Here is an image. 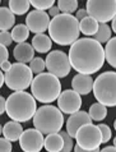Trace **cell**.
<instances>
[{
  "label": "cell",
  "instance_id": "23",
  "mask_svg": "<svg viewBox=\"0 0 116 152\" xmlns=\"http://www.w3.org/2000/svg\"><path fill=\"white\" fill-rule=\"evenodd\" d=\"M111 36H112V31H111V27L106 23H99L98 29L92 39L96 40L98 44H107L111 40Z\"/></svg>",
  "mask_w": 116,
  "mask_h": 152
},
{
  "label": "cell",
  "instance_id": "37",
  "mask_svg": "<svg viewBox=\"0 0 116 152\" xmlns=\"http://www.w3.org/2000/svg\"><path fill=\"white\" fill-rule=\"evenodd\" d=\"M10 66H12V63L9 60H7V61H4L3 64L0 65V69H1L3 73H7V72L10 69Z\"/></svg>",
  "mask_w": 116,
  "mask_h": 152
},
{
  "label": "cell",
  "instance_id": "21",
  "mask_svg": "<svg viewBox=\"0 0 116 152\" xmlns=\"http://www.w3.org/2000/svg\"><path fill=\"white\" fill-rule=\"evenodd\" d=\"M98 26L99 23L97 20H94L91 17H87L79 22V32H82L86 36H94L98 29Z\"/></svg>",
  "mask_w": 116,
  "mask_h": 152
},
{
  "label": "cell",
  "instance_id": "40",
  "mask_svg": "<svg viewBox=\"0 0 116 152\" xmlns=\"http://www.w3.org/2000/svg\"><path fill=\"white\" fill-rule=\"evenodd\" d=\"M99 152H116V147L107 146V147H103L102 150H99Z\"/></svg>",
  "mask_w": 116,
  "mask_h": 152
},
{
  "label": "cell",
  "instance_id": "20",
  "mask_svg": "<svg viewBox=\"0 0 116 152\" xmlns=\"http://www.w3.org/2000/svg\"><path fill=\"white\" fill-rule=\"evenodd\" d=\"M63 146H64V142L59 133L49 134L47 137H45L44 147L46 148L47 152H61Z\"/></svg>",
  "mask_w": 116,
  "mask_h": 152
},
{
  "label": "cell",
  "instance_id": "42",
  "mask_svg": "<svg viewBox=\"0 0 116 152\" xmlns=\"http://www.w3.org/2000/svg\"><path fill=\"white\" fill-rule=\"evenodd\" d=\"M111 22H112V24H111V31L116 33V17H115L112 20H111Z\"/></svg>",
  "mask_w": 116,
  "mask_h": 152
},
{
  "label": "cell",
  "instance_id": "7",
  "mask_svg": "<svg viewBox=\"0 0 116 152\" xmlns=\"http://www.w3.org/2000/svg\"><path fill=\"white\" fill-rule=\"evenodd\" d=\"M4 78H5V84L9 90H13L14 92L26 91L28 87H31L33 73L28 65L22 64V63H14L12 64L10 69L7 73H4Z\"/></svg>",
  "mask_w": 116,
  "mask_h": 152
},
{
  "label": "cell",
  "instance_id": "35",
  "mask_svg": "<svg viewBox=\"0 0 116 152\" xmlns=\"http://www.w3.org/2000/svg\"><path fill=\"white\" fill-rule=\"evenodd\" d=\"M74 17L77 18L78 22H80L82 19H84V18H87V17H88V13H87L86 9H78V10H77V14L74 15Z\"/></svg>",
  "mask_w": 116,
  "mask_h": 152
},
{
  "label": "cell",
  "instance_id": "19",
  "mask_svg": "<svg viewBox=\"0 0 116 152\" xmlns=\"http://www.w3.org/2000/svg\"><path fill=\"white\" fill-rule=\"evenodd\" d=\"M15 24V15L9 8L0 7V32H8Z\"/></svg>",
  "mask_w": 116,
  "mask_h": 152
},
{
  "label": "cell",
  "instance_id": "32",
  "mask_svg": "<svg viewBox=\"0 0 116 152\" xmlns=\"http://www.w3.org/2000/svg\"><path fill=\"white\" fill-rule=\"evenodd\" d=\"M13 40H12L10 32H0V45L3 46H10Z\"/></svg>",
  "mask_w": 116,
  "mask_h": 152
},
{
  "label": "cell",
  "instance_id": "16",
  "mask_svg": "<svg viewBox=\"0 0 116 152\" xmlns=\"http://www.w3.org/2000/svg\"><path fill=\"white\" fill-rule=\"evenodd\" d=\"M13 55L15 58L17 63L27 64V63H31L32 59L35 58V50H33L31 44H28V42H23V44H18L14 48Z\"/></svg>",
  "mask_w": 116,
  "mask_h": 152
},
{
  "label": "cell",
  "instance_id": "11",
  "mask_svg": "<svg viewBox=\"0 0 116 152\" xmlns=\"http://www.w3.org/2000/svg\"><path fill=\"white\" fill-rule=\"evenodd\" d=\"M82 96L73 90H65L57 97V109L63 114H72L80 110Z\"/></svg>",
  "mask_w": 116,
  "mask_h": 152
},
{
  "label": "cell",
  "instance_id": "26",
  "mask_svg": "<svg viewBox=\"0 0 116 152\" xmlns=\"http://www.w3.org/2000/svg\"><path fill=\"white\" fill-rule=\"evenodd\" d=\"M88 115L92 120L94 121H102L107 116V107L103 106L101 104H92L89 107V111H88Z\"/></svg>",
  "mask_w": 116,
  "mask_h": 152
},
{
  "label": "cell",
  "instance_id": "41",
  "mask_svg": "<svg viewBox=\"0 0 116 152\" xmlns=\"http://www.w3.org/2000/svg\"><path fill=\"white\" fill-rule=\"evenodd\" d=\"M4 83H5V78H4V73L1 72V69H0V88L3 87Z\"/></svg>",
  "mask_w": 116,
  "mask_h": 152
},
{
  "label": "cell",
  "instance_id": "1",
  "mask_svg": "<svg viewBox=\"0 0 116 152\" xmlns=\"http://www.w3.org/2000/svg\"><path fill=\"white\" fill-rule=\"evenodd\" d=\"M70 65L78 74L92 75L105 64V49L91 37L78 39L70 46L68 54Z\"/></svg>",
  "mask_w": 116,
  "mask_h": 152
},
{
  "label": "cell",
  "instance_id": "18",
  "mask_svg": "<svg viewBox=\"0 0 116 152\" xmlns=\"http://www.w3.org/2000/svg\"><path fill=\"white\" fill-rule=\"evenodd\" d=\"M32 48L35 51L40 53V54H46L51 50V46H52V41L51 39L49 37V35H36L35 37L32 39Z\"/></svg>",
  "mask_w": 116,
  "mask_h": 152
},
{
  "label": "cell",
  "instance_id": "31",
  "mask_svg": "<svg viewBox=\"0 0 116 152\" xmlns=\"http://www.w3.org/2000/svg\"><path fill=\"white\" fill-rule=\"evenodd\" d=\"M98 129L101 132L102 136V143H107L111 139V136H112V132H111V128L107 124H98Z\"/></svg>",
  "mask_w": 116,
  "mask_h": 152
},
{
  "label": "cell",
  "instance_id": "15",
  "mask_svg": "<svg viewBox=\"0 0 116 152\" xmlns=\"http://www.w3.org/2000/svg\"><path fill=\"white\" fill-rule=\"evenodd\" d=\"M72 90L78 95H88L93 90V79L91 75L77 74L72 79Z\"/></svg>",
  "mask_w": 116,
  "mask_h": 152
},
{
  "label": "cell",
  "instance_id": "6",
  "mask_svg": "<svg viewBox=\"0 0 116 152\" xmlns=\"http://www.w3.org/2000/svg\"><path fill=\"white\" fill-rule=\"evenodd\" d=\"M93 95L103 106H116V72H103L93 81Z\"/></svg>",
  "mask_w": 116,
  "mask_h": 152
},
{
  "label": "cell",
  "instance_id": "39",
  "mask_svg": "<svg viewBox=\"0 0 116 152\" xmlns=\"http://www.w3.org/2000/svg\"><path fill=\"white\" fill-rule=\"evenodd\" d=\"M74 152H99V148H97V150H92V151H88V150H83V148H80L78 145H75L74 146Z\"/></svg>",
  "mask_w": 116,
  "mask_h": 152
},
{
  "label": "cell",
  "instance_id": "2",
  "mask_svg": "<svg viewBox=\"0 0 116 152\" xmlns=\"http://www.w3.org/2000/svg\"><path fill=\"white\" fill-rule=\"evenodd\" d=\"M49 37L52 42L61 46H72L79 39V22L72 14L60 13L50 20Z\"/></svg>",
  "mask_w": 116,
  "mask_h": 152
},
{
  "label": "cell",
  "instance_id": "13",
  "mask_svg": "<svg viewBox=\"0 0 116 152\" xmlns=\"http://www.w3.org/2000/svg\"><path fill=\"white\" fill-rule=\"evenodd\" d=\"M50 17L46 12L42 10H31L26 17V26L28 31L36 35H41L49 29Z\"/></svg>",
  "mask_w": 116,
  "mask_h": 152
},
{
  "label": "cell",
  "instance_id": "36",
  "mask_svg": "<svg viewBox=\"0 0 116 152\" xmlns=\"http://www.w3.org/2000/svg\"><path fill=\"white\" fill-rule=\"evenodd\" d=\"M49 17H52V18H55L56 15H59L60 14V10H59V8H57V5H54L51 9H49Z\"/></svg>",
  "mask_w": 116,
  "mask_h": 152
},
{
  "label": "cell",
  "instance_id": "27",
  "mask_svg": "<svg viewBox=\"0 0 116 152\" xmlns=\"http://www.w3.org/2000/svg\"><path fill=\"white\" fill-rule=\"evenodd\" d=\"M57 8L61 13L72 14L78 10V1L77 0H59L57 1Z\"/></svg>",
  "mask_w": 116,
  "mask_h": 152
},
{
  "label": "cell",
  "instance_id": "45",
  "mask_svg": "<svg viewBox=\"0 0 116 152\" xmlns=\"http://www.w3.org/2000/svg\"><path fill=\"white\" fill-rule=\"evenodd\" d=\"M114 128H115V130H116V119H115V121H114Z\"/></svg>",
  "mask_w": 116,
  "mask_h": 152
},
{
  "label": "cell",
  "instance_id": "25",
  "mask_svg": "<svg viewBox=\"0 0 116 152\" xmlns=\"http://www.w3.org/2000/svg\"><path fill=\"white\" fill-rule=\"evenodd\" d=\"M105 60L109 63V65L116 69V37H111V40L106 44Z\"/></svg>",
  "mask_w": 116,
  "mask_h": 152
},
{
  "label": "cell",
  "instance_id": "10",
  "mask_svg": "<svg viewBox=\"0 0 116 152\" xmlns=\"http://www.w3.org/2000/svg\"><path fill=\"white\" fill-rule=\"evenodd\" d=\"M77 145L83 150H97L102 145V136L98 126L91 124H86L79 128L75 134Z\"/></svg>",
  "mask_w": 116,
  "mask_h": 152
},
{
  "label": "cell",
  "instance_id": "28",
  "mask_svg": "<svg viewBox=\"0 0 116 152\" xmlns=\"http://www.w3.org/2000/svg\"><path fill=\"white\" fill-rule=\"evenodd\" d=\"M30 69L33 74H40V73H44V70L46 69V64H45V60L42 58H33L32 61L30 63Z\"/></svg>",
  "mask_w": 116,
  "mask_h": 152
},
{
  "label": "cell",
  "instance_id": "24",
  "mask_svg": "<svg viewBox=\"0 0 116 152\" xmlns=\"http://www.w3.org/2000/svg\"><path fill=\"white\" fill-rule=\"evenodd\" d=\"M12 35V40L15 41L17 44H23V42H26V40L28 39V36H30V31H28V28L26 24H17V26L13 27L10 32Z\"/></svg>",
  "mask_w": 116,
  "mask_h": 152
},
{
  "label": "cell",
  "instance_id": "43",
  "mask_svg": "<svg viewBox=\"0 0 116 152\" xmlns=\"http://www.w3.org/2000/svg\"><path fill=\"white\" fill-rule=\"evenodd\" d=\"M0 134H3V125L0 124Z\"/></svg>",
  "mask_w": 116,
  "mask_h": 152
},
{
  "label": "cell",
  "instance_id": "3",
  "mask_svg": "<svg viewBox=\"0 0 116 152\" xmlns=\"http://www.w3.org/2000/svg\"><path fill=\"white\" fill-rule=\"evenodd\" d=\"M5 111L8 116L17 123H26L33 119L37 111L36 100L31 94L26 91L13 92L7 99Z\"/></svg>",
  "mask_w": 116,
  "mask_h": 152
},
{
  "label": "cell",
  "instance_id": "33",
  "mask_svg": "<svg viewBox=\"0 0 116 152\" xmlns=\"http://www.w3.org/2000/svg\"><path fill=\"white\" fill-rule=\"evenodd\" d=\"M12 148H13L12 142H9L4 137L0 138V152H12Z\"/></svg>",
  "mask_w": 116,
  "mask_h": 152
},
{
  "label": "cell",
  "instance_id": "4",
  "mask_svg": "<svg viewBox=\"0 0 116 152\" xmlns=\"http://www.w3.org/2000/svg\"><path fill=\"white\" fill-rule=\"evenodd\" d=\"M31 92L36 101H40L45 105H51L61 94L60 79L51 73L37 74L31 83Z\"/></svg>",
  "mask_w": 116,
  "mask_h": 152
},
{
  "label": "cell",
  "instance_id": "46",
  "mask_svg": "<svg viewBox=\"0 0 116 152\" xmlns=\"http://www.w3.org/2000/svg\"><path fill=\"white\" fill-rule=\"evenodd\" d=\"M0 4H1V3H0Z\"/></svg>",
  "mask_w": 116,
  "mask_h": 152
},
{
  "label": "cell",
  "instance_id": "38",
  "mask_svg": "<svg viewBox=\"0 0 116 152\" xmlns=\"http://www.w3.org/2000/svg\"><path fill=\"white\" fill-rule=\"evenodd\" d=\"M5 104H7V100L0 95V115L5 113Z\"/></svg>",
  "mask_w": 116,
  "mask_h": 152
},
{
  "label": "cell",
  "instance_id": "17",
  "mask_svg": "<svg viewBox=\"0 0 116 152\" xmlns=\"http://www.w3.org/2000/svg\"><path fill=\"white\" fill-rule=\"evenodd\" d=\"M22 133H23V126L20 123H17V121L10 120L3 126V136L9 142L19 141Z\"/></svg>",
  "mask_w": 116,
  "mask_h": 152
},
{
  "label": "cell",
  "instance_id": "34",
  "mask_svg": "<svg viewBox=\"0 0 116 152\" xmlns=\"http://www.w3.org/2000/svg\"><path fill=\"white\" fill-rule=\"evenodd\" d=\"M8 58H9V51H8V49L5 46L0 45V65H1L4 61H7Z\"/></svg>",
  "mask_w": 116,
  "mask_h": 152
},
{
  "label": "cell",
  "instance_id": "14",
  "mask_svg": "<svg viewBox=\"0 0 116 152\" xmlns=\"http://www.w3.org/2000/svg\"><path fill=\"white\" fill-rule=\"evenodd\" d=\"M91 123H92V119L89 118L88 113L79 110V111L72 114L68 118V120H66V133L72 138H75V134L79 130L80 126L86 124H91Z\"/></svg>",
  "mask_w": 116,
  "mask_h": 152
},
{
  "label": "cell",
  "instance_id": "12",
  "mask_svg": "<svg viewBox=\"0 0 116 152\" xmlns=\"http://www.w3.org/2000/svg\"><path fill=\"white\" fill-rule=\"evenodd\" d=\"M45 137L37 129H26L23 130L19 138V146L24 152H40L44 147Z\"/></svg>",
  "mask_w": 116,
  "mask_h": 152
},
{
  "label": "cell",
  "instance_id": "9",
  "mask_svg": "<svg viewBox=\"0 0 116 152\" xmlns=\"http://www.w3.org/2000/svg\"><path fill=\"white\" fill-rule=\"evenodd\" d=\"M46 64V69L49 73L55 75L56 78H65L66 75H69L72 65H70L68 54H65L61 50H52L49 53L45 60Z\"/></svg>",
  "mask_w": 116,
  "mask_h": 152
},
{
  "label": "cell",
  "instance_id": "22",
  "mask_svg": "<svg viewBox=\"0 0 116 152\" xmlns=\"http://www.w3.org/2000/svg\"><path fill=\"white\" fill-rule=\"evenodd\" d=\"M9 9L14 15H23L30 10L31 3L28 0H9Z\"/></svg>",
  "mask_w": 116,
  "mask_h": 152
},
{
  "label": "cell",
  "instance_id": "29",
  "mask_svg": "<svg viewBox=\"0 0 116 152\" xmlns=\"http://www.w3.org/2000/svg\"><path fill=\"white\" fill-rule=\"evenodd\" d=\"M30 3L36 10H42V12L51 9L54 4H55L54 0H31Z\"/></svg>",
  "mask_w": 116,
  "mask_h": 152
},
{
  "label": "cell",
  "instance_id": "5",
  "mask_svg": "<svg viewBox=\"0 0 116 152\" xmlns=\"http://www.w3.org/2000/svg\"><path fill=\"white\" fill-rule=\"evenodd\" d=\"M64 124V114L57 106L52 105H44L37 109L33 116V126L42 134H54L59 133Z\"/></svg>",
  "mask_w": 116,
  "mask_h": 152
},
{
  "label": "cell",
  "instance_id": "44",
  "mask_svg": "<svg viewBox=\"0 0 116 152\" xmlns=\"http://www.w3.org/2000/svg\"><path fill=\"white\" fill-rule=\"evenodd\" d=\"M114 147H116V137L114 138Z\"/></svg>",
  "mask_w": 116,
  "mask_h": 152
},
{
  "label": "cell",
  "instance_id": "8",
  "mask_svg": "<svg viewBox=\"0 0 116 152\" xmlns=\"http://www.w3.org/2000/svg\"><path fill=\"white\" fill-rule=\"evenodd\" d=\"M86 10L98 23H107L116 17V0H88Z\"/></svg>",
  "mask_w": 116,
  "mask_h": 152
},
{
  "label": "cell",
  "instance_id": "30",
  "mask_svg": "<svg viewBox=\"0 0 116 152\" xmlns=\"http://www.w3.org/2000/svg\"><path fill=\"white\" fill-rule=\"evenodd\" d=\"M59 134L63 138V142H64V146H63V150L61 152H72V150L74 148V141L73 138L66 133V130H60Z\"/></svg>",
  "mask_w": 116,
  "mask_h": 152
}]
</instances>
